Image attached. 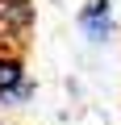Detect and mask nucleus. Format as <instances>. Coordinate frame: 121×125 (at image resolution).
Returning <instances> with one entry per match:
<instances>
[{
  "label": "nucleus",
  "mask_w": 121,
  "mask_h": 125,
  "mask_svg": "<svg viewBox=\"0 0 121 125\" xmlns=\"http://www.w3.org/2000/svg\"><path fill=\"white\" fill-rule=\"evenodd\" d=\"M79 25L92 42H104L109 29H113V9H109V0H88V4L79 9Z\"/></svg>",
  "instance_id": "obj_2"
},
{
  "label": "nucleus",
  "mask_w": 121,
  "mask_h": 125,
  "mask_svg": "<svg viewBox=\"0 0 121 125\" xmlns=\"http://www.w3.org/2000/svg\"><path fill=\"white\" fill-rule=\"evenodd\" d=\"M33 21V4L29 0H0V29L4 33H25Z\"/></svg>",
  "instance_id": "obj_3"
},
{
  "label": "nucleus",
  "mask_w": 121,
  "mask_h": 125,
  "mask_svg": "<svg viewBox=\"0 0 121 125\" xmlns=\"http://www.w3.org/2000/svg\"><path fill=\"white\" fill-rule=\"evenodd\" d=\"M33 88L25 83V71L17 58H0V104H17V100H29Z\"/></svg>",
  "instance_id": "obj_1"
}]
</instances>
